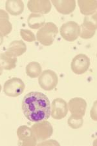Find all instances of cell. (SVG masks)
<instances>
[{
  "label": "cell",
  "instance_id": "obj_1",
  "mask_svg": "<svg viewBox=\"0 0 97 146\" xmlns=\"http://www.w3.org/2000/svg\"><path fill=\"white\" fill-rule=\"evenodd\" d=\"M22 110L29 121L38 122L47 120L50 115V101L42 92H29L23 99Z\"/></svg>",
  "mask_w": 97,
  "mask_h": 146
},
{
  "label": "cell",
  "instance_id": "obj_2",
  "mask_svg": "<svg viewBox=\"0 0 97 146\" xmlns=\"http://www.w3.org/2000/svg\"><path fill=\"white\" fill-rule=\"evenodd\" d=\"M58 33V27L54 23L47 22L39 29L36 34V39L42 45L50 46L54 42Z\"/></svg>",
  "mask_w": 97,
  "mask_h": 146
},
{
  "label": "cell",
  "instance_id": "obj_3",
  "mask_svg": "<svg viewBox=\"0 0 97 146\" xmlns=\"http://www.w3.org/2000/svg\"><path fill=\"white\" fill-rule=\"evenodd\" d=\"M37 142H43L50 138L53 133V127L49 121L43 120L34 124L31 127Z\"/></svg>",
  "mask_w": 97,
  "mask_h": 146
},
{
  "label": "cell",
  "instance_id": "obj_4",
  "mask_svg": "<svg viewBox=\"0 0 97 146\" xmlns=\"http://www.w3.org/2000/svg\"><path fill=\"white\" fill-rule=\"evenodd\" d=\"M25 88L24 82L19 78H13L4 84L3 91L7 96L17 97L23 92Z\"/></svg>",
  "mask_w": 97,
  "mask_h": 146
},
{
  "label": "cell",
  "instance_id": "obj_5",
  "mask_svg": "<svg viewBox=\"0 0 97 146\" xmlns=\"http://www.w3.org/2000/svg\"><path fill=\"white\" fill-rule=\"evenodd\" d=\"M60 33L65 40L72 42L76 40L80 36V27L75 21H67L61 26Z\"/></svg>",
  "mask_w": 97,
  "mask_h": 146
},
{
  "label": "cell",
  "instance_id": "obj_6",
  "mask_svg": "<svg viewBox=\"0 0 97 146\" xmlns=\"http://www.w3.org/2000/svg\"><path fill=\"white\" fill-rule=\"evenodd\" d=\"M40 87L45 91H51L57 86L58 77L56 73L52 70H45L41 73L38 78Z\"/></svg>",
  "mask_w": 97,
  "mask_h": 146
},
{
  "label": "cell",
  "instance_id": "obj_7",
  "mask_svg": "<svg viewBox=\"0 0 97 146\" xmlns=\"http://www.w3.org/2000/svg\"><path fill=\"white\" fill-rule=\"evenodd\" d=\"M90 64V59L87 55L79 54L72 59L71 68L74 74H82L88 70Z\"/></svg>",
  "mask_w": 97,
  "mask_h": 146
},
{
  "label": "cell",
  "instance_id": "obj_8",
  "mask_svg": "<svg viewBox=\"0 0 97 146\" xmlns=\"http://www.w3.org/2000/svg\"><path fill=\"white\" fill-rule=\"evenodd\" d=\"M80 27V36L83 39H90L95 35L96 31V14L92 17L86 16Z\"/></svg>",
  "mask_w": 97,
  "mask_h": 146
},
{
  "label": "cell",
  "instance_id": "obj_9",
  "mask_svg": "<svg viewBox=\"0 0 97 146\" xmlns=\"http://www.w3.org/2000/svg\"><path fill=\"white\" fill-rule=\"evenodd\" d=\"M69 111L68 104L64 99L56 98L50 106V115L55 120H61L67 116Z\"/></svg>",
  "mask_w": 97,
  "mask_h": 146
},
{
  "label": "cell",
  "instance_id": "obj_10",
  "mask_svg": "<svg viewBox=\"0 0 97 146\" xmlns=\"http://www.w3.org/2000/svg\"><path fill=\"white\" fill-rule=\"evenodd\" d=\"M19 145H36L37 140L34 135L31 128L26 125H21L17 130Z\"/></svg>",
  "mask_w": 97,
  "mask_h": 146
},
{
  "label": "cell",
  "instance_id": "obj_11",
  "mask_svg": "<svg viewBox=\"0 0 97 146\" xmlns=\"http://www.w3.org/2000/svg\"><path fill=\"white\" fill-rule=\"evenodd\" d=\"M87 108V102L82 98L71 99L68 103V109L72 115L83 118Z\"/></svg>",
  "mask_w": 97,
  "mask_h": 146
},
{
  "label": "cell",
  "instance_id": "obj_12",
  "mask_svg": "<svg viewBox=\"0 0 97 146\" xmlns=\"http://www.w3.org/2000/svg\"><path fill=\"white\" fill-rule=\"evenodd\" d=\"M27 7L32 13L40 14H48L51 10V3L48 0H31L27 3Z\"/></svg>",
  "mask_w": 97,
  "mask_h": 146
},
{
  "label": "cell",
  "instance_id": "obj_13",
  "mask_svg": "<svg viewBox=\"0 0 97 146\" xmlns=\"http://www.w3.org/2000/svg\"><path fill=\"white\" fill-rule=\"evenodd\" d=\"M52 3L58 13L62 14H70L76 8V1L74 0H53Z\"/></svg>",
  "mask_w": 97,
  "mask_h": 146
},
{
  "label": "cell",
  "instance_id": "obj_14",
  "mask_svg": "<svg viewBox=\"0 0 97 146\" xmlns=\"http://www.w3.org/2000/svg\"><path fill=\"white\" fill-rule=\"evenodd\" d=\"M17 63V57L6 51L0 54V65H1L3 69L5 70H12L16 68Z\"/></svg>",
  "mask_w": 97,
  "mask_h": 146
},
{
  "label": "cell",
  "instance_id": "obj_15",
  "mask_svg": "<svg viewBox=\"0 0 97 146\" xmlns=\"http://www.w3.org/2000/svg\"><path fill=\"white\" fill-rule=\"evenodd\" d=\"M80 13L86 16L93 15L96 13L97 8V2L96 0H90V1H78Z\"/></svg>",
  "mask_w": 97,
  "mask_h": 146
},
{
  "label": "cell",
  "instance_id": "obj_16",
  "mask_svg": "<svg viewBox=\"0 0 97 146\" xmlns=\"http://www.w3.org/2000/svg\"><path fill=\"white\" fill-rule=\"evenodd\" d=\"M6 11L13 16H18L24 11V3L20 0H8L5 3Z\"/></svg>",
  "mask_w": 97,
  "mask_h": 146
},
{
  "label": "cell",
  "instance_id": "obj_17",
  "mask_svg": "<svg viewBox=\"0 0 97 146\" xmlns=\"http://www.w3.org/2000/svg\"><path fill=\"white\" fill-rule=\"evenodd\" d=\"M27 50V46L25 43L21 40L13 41L10 43L7 51L11 52L14 56H20Z\"/></svg>",
  "mask_w": 97,
  "mask_h": 146
},
{
  "label": "cell",
  "instance_id": "obj_18",
  "mask_svg": "<svg viewBox=\"0 0 97 146\" xmlns=\"http://www.w3.org/2000/svg\"><path fill=\"white\" fill-rule=\"evenodd\" d=\"M27 22L29 27L33 29H38L45 25V18L42 14L33 13L29 16Z\"/></svg>",
  "mask_w": 97,
  "mask_h": 146
},
{
  "label": "cell",
  "instance_id": "obj_19",
  "mask_svg": "<svg viewBox=\"0 0 97 146\" xmlns=\"http://www.w3.org/2000/svg\"><path fill=\"white\" fill-rule=\"evenodd\" d=\"M42 68L38 62H33L26 66V73L31 78L38 77L42 73Z\"/></svg>",
  "mask_w": 97,
  "mask_h": 146
},
{
  "label": "cell",
  "instance_id": "obj_20",
  "mask_svg": "<svg viewBox=\"0 0 97 146\" xmlns=\"http://www.w3.org/2000/svg\"><path fill=\"white\" fill-rule=\"evenodd\" d=\"M13 26L9 18L0 17V33L3 36H6L11 33Z\"/></svg>",
  "mask_w": 97,
  "mask_h": 146
},
{
  "label": "cell",
  "instance_id": "obj_21",
  "mask_svg": "<svg viewBox=\"0 0 97 146\" xmlns=\"http://www.w3.org/2000/svg\"><path fill=\"white\" fill-rule=\"evenodd\" d=\"M68 125L70 127H71L73 129H77L80 128L84 123L83 118L78 117V116L71 115L68 119Z\"/></svg>",
  "mask_w": 97,
  "mask_h": 146
},
{
  "label": "cell",
  "instance_id": "obj_22",
  "mask_svg": "<svg viewBox=\"0 0 97 146\" xmlns=\"http://www.w3.org/2000/svg\"><path fill=\"white\" fill-rule=\"evenodd\" d=\"M20 35L21 37L27 42H33V41H35L36 40L34 33L32 31L27 30V29H21Z\"/></svg>",
  "mask_w": 97,
  "mask_h": 146
},
{
  "label": "cell",
  "instance_id": "obj_23",
  "mask_svg": "<svg viewBox=\"0 0 97 146\" xmlns=\"http://www.w3.org/2000/svg\"><path fill=\"white\" fill-rule=\"evenodd\" d=\"M38 145H60L59 143L53 140H50L48 141V142H44L43 143H38Z\"/></svg>",
  "mask_w": 97,
  "mask_h": 146
},
{
  "label": "cell",
  "instance_id": "obj_24",
  "mask_svg": "<svg viewBox=\"0 0 97 146\" xmlns=\"http://www.w3.org/2000/svg\"><path fill=\"white\" fill-rule=\"evenodd\" d=\"M3 43V36L0 33V45H1Z\"/></svg>",
  "mask_w": 97,
  "mask_h": 146
},
{
  "label": "cell",
  "instance_id": "obj_25",
  "mask_svg": "<svg viewBox=\"0 0 97 146\" xmlns=\"http://www.w3.org/2000/svg\"><path fill=\"white\" fill-rule=\"evenodd\" d=\"M2 73H3V68H2L1 65H0V76L2 74Z\"/></svg>",
  "mask_w": 97,
  "mask_h": 146
},
{
  "label": "cell",
  "instance_id": "obj_26",
  "mask_svg": "<svg viewBox=\"0 0 97 146\" xmlns=\"http://www.w3.org/2000/svg\"><path fill=\"white\" fill-rule=\"evenodd\" d=\"M1 84H0V92H1Z\"/></svg>",
  "mask_w": 97,
  "mask_h": 146
}]
</instances>
